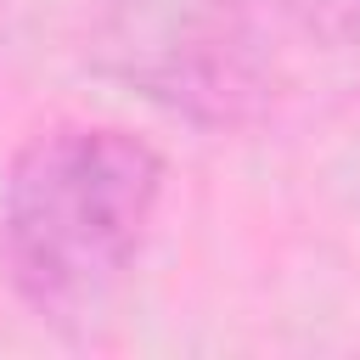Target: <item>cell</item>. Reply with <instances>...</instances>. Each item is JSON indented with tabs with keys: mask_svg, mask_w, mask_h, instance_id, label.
I'll return each mask as SVG.
<instances>
[{
	"mask_svg": "<svg viewBox=\"0 0 360 360\" xmlns=\"http://www.w3.org/2000/svg\"><path fill=\"white\" fill-rule=\"evenodd\" d=\"M163 202V152L124 124L39 129L6 169L0 259L39 321H90Z\"/></svg>",
	"mask_w": 360,
	"mask_h": 360,
	"instance_id": "1",
	"label": "cell"
}]
</instances>
